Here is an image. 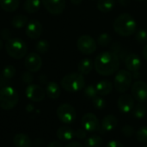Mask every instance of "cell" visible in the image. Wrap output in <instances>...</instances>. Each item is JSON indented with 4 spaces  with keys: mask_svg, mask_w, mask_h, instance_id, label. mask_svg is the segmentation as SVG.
I'll use <instances>...</instances> for the list:
<instances>
[{
    "mask_svg": "<svg viewBox=\"0 0 147 147\" xmlns=\"http://www.w3.org/2000/svg\"><path fill=\"white\" fill-rule=\"evenodd\" d=\"M119 110L123 114H128L133 111L134 107V98L129 94H122L117 101Z\"/></svg>",
    "mask_w": 147,
    "mask_h": 147,
    "instance_id": "5bb4252c",
    "label": "cell"
},
{
    "mask_svg": "<svg viewBox=\"0 0 147 147\" xmlns=\"http://www.w3.org/2000/svg\"><path fill=\"white\" fill-rule=\"evenodd\" d=\"M94 64L92 63V60L90 59H82L78 65V71L82 75H87L90 73V71L93 69Z\"/></svg>",
    "mask_w": 147,
    "mask_h": 147,
    "instance_id": "7402d4cb",
    "label": "cell"
},
{
    "mask_svg": "<svg viewBox=\"0 0 147 147\" xmlns=\"http://www.w3.org/2000/svg\"><path fill=\"white\" fill-rule=\"evenodd\" d=\"M141 59L140 56L136 53H131L127 55L125 59V65L130 72L139 71L141 67Z\"/></svg>",
    "mask_w": 147,
    "mask_h": 147,
    "instance_id": "2e32d148",
    "label": "cell"
},
{
    "mask_svg": "<svg viewBox=\"0 0 147 147\" xmlns=\"http://www.w3.org/2000/svg\"><path fill=\"white\" fill-rule=\"evenodd\" d=\"M132 95L134 100L139 102H146L147 101V84L142 80H137L132 85Z\"/></svg>",
    "mask_w": 147,
    "mask_h": 147,
    "instance_id": "30bf717a",
    "label": "cell"
},
{
    "mask_svg": "<svg viewBox=\"0 0 147 147\" xmlns=\"http://www.w3.org/2000/svg\"><path fill=\"white\" fill-rule=\"evenodd\" d=\"M61 87L67 92H78L84 89L85 79L84 75L79 72L69 73L61 79Z\"/></svg>",
    "mask_w": 147,
    "mask_h": 147,
    "instance_id": "3957f363",
    "label": "cell"
},
{
    "mask_svg": "<svg viewBox=\"0 0 147 147\" xmlns=\"http://www.w3.org/2000/svg\"><path fill=\"white\" fill-rule=\"evenodd\" d=\"M20 0H0V7L6 12H13L19 7Z\"/></svg>",
    "mask_w": 147,
    "mask_h": 147,
    "instance_id": "603a6c76",
    "label": "cell"
},
{
    "mask_svg": "<svg viewBox=\"0 0 147 147\" xmlns=\"http://www.w3.org/2000/svg\"><path fill=\"white\" fill-rule=\"evenodd\" d=\"M2 47H3V41L0 40V50L2 49Z\"/></svg>",
    "mask_w": 147,
    "mask_h": 147,
    "instance_id": "c3c4849f",
    "label": "cell"
},
{
    "mask_svg": "<svg viewBox=\"0 0 147 147\" xmlns=\"http://www.w3.org/2000/svg\"><path fill=\"white\" fill-rule=\"evenodd\" d=\"M26 96L28 100L34 102H39L44 100L46 91L43 88L37 84H29L25 90Z\"/></svg>",
    "mask_w": 147,
    "mask_h": 147,
    "instance_id": "8fae6325",
    "label": "cell"
},
{
    "mask_svg": "<svg viewBox=\"0 0 147 147\" xmlns=\"http://www.w3.org/2000/svg\"><path fill=\"white\" fill-rule=\"evenodd\" d=\"M46 94L50 99L56 100L60 96L61 90L59 85L55 82H49L46 87Z\"/></svg>",
    "mask_w": 147,
    "mask_h": 147,
    "instance_id": "ffe728a7",
    "label": "cell"
},
{
    "mask_svg": "<svg viewBox=\"0 0 147 147\" xmlns=\"http://www.w3.org/2000/svg\"><path fill=\"white\" fill-rule=\"evenodd\" d=\"M46 79H47V78H46V77H45L44 75H40V76L39 77V80H40V82H42L43 84L46 82Z\"/></svg>",
    "mask_w": 147,
    "mask_h": 147,
    "instance_id": "7dc6e473",
    "label": "cell"
},
{
    "mask_svg": "<svg viewBox=\"0 0 147 147\" xmlns=\"http://www.w3.org/2000/svg\"><path fill=\"white\" fill-rule=\"evenodd\" d=\"M15 74H16V68L13 65H7L3 68V70L1 73V76L4 79L9 81L15 76Z\"/></svg>",
    "mask_w": 147,
    "mask_h": 147,
    "instance_id": "f546056e",
    "label": "cell"
},
{
    "mask_svg": "<svg viewBox=\"0 0 147 147\" xmlns=\"http://www.w3.org/2000/svg\"><path fill=\"white\" fill-rule=\"evenodd\" d=\"M86 136H87V131L84 128L83 129L79 128L75 131V137H77L79 140H84Z\"/></svg>",
    "mask_w": 147,
    "mask_h": 147,
    "instance_id": "74e56055",
    "label": "cell"
},
{
    "mask_svg": "<svg viewBox=\"0 0 147 147\" xmlns=\"http://www.w3.org/2000/svg\"><path fill=\"white\" fill-rule=\"evenodd\" d=\"M0 35H1V37H2L3 40H9V39H11V38H10V37H11V32H10V30L8 29V28H3V30H1Z\"/></svg>",
    "mask_w": 147,
    "mask_h": 147,
    "instance_id": "f35d334b",
    "label": "cell"
},
{
    "mask_svg": "<svg viewBox=\"0 0 147 147\" xmlns=\"http://www.w3.org/2000/svg\"><path fill=\"white\" fill-rule=\"evenodd\" d=\"M26 34L28 37H29L32 40L38 39L42 33V25L41 23L36 20L33 19L28 22L26 25V29H25Z\"/></svg>",
    "mask_w": 147,
    "mask_h": 147,
    "instance_id": "9a60e30c",
    "label": "cell"
},
{
    "mask_svg": "<svg viewBox=\"0 0 147 147\" xmlns=\"http://www.w3.org/2000/svg\"><path fill=\"white\" fill-rule=\"evenodd\" d=\"M96 72L102 76H110L116 72L120 67V59L114 52L101 53L94 61Z\"/></svg>",
    "mask_w": 147,
    "mask_h": 147,
    "instance_id": "6da1fadb",
    "label": "cell"
},
{
    "mask_svg": "<svg viewBox=\"0 0 147 147\" xmlns=\"http://www.w3.org/2000/svg\"><path fill=\"white\" fill-rule=\"evenodd\" d=\"M77 47L83 54L90 55L96 52L97 48V43L90 35L83 34L77 40Z\"/></svg>",
    "mask_w": 147,
    "mask_h": 147,
    "instance_id": "ba28073f",
    "label": "cell"
},
{
    "mask_svg": "<svg viewBox=\"0 0 147 147\" xmlns=\"http://www.w3.org/2000/svg\"><path fill=\"white\" fill-rule=\"evenodd\" d=\"M81 124L84 129L89 133H95L101 130V124L97 116L92 113H87L83 115Z\"/></svg>",
    "mask_w": 147,
    "mask_h": 147,
    "instance_id": "9c48e42d",
    "label": "cell"
},
{
    "mask_svg": "<svg viewBox=\"0 0 147 147\" xmlns=\"http://www.w3.org/2000/svg\"><path fill=\"white\" fill-rule=\"evenodd\" d=\"M106 147H124V145L118 140H110L107 143Z\"/></svg>",
    "mask_w": 147,
    "mask_h": 147,
    "instance_id": "ab89813d",
    "label": "cell"
},
{
    "mask_svg": "<svg viewBox=\"0 0 147 147\" xmlns=\"http://www.w3.org/2000/svg\"><path fill=\"white\" fill-rule=\"evenodd\" d=\"M144 147H147V144H146V146H144Z\"/></svg>",
    "mask_w": 147,
    "mask_h": 147,
    "instance_id": "f907efd6",
    "label": "cell"
},
{
    "mask_svg": "<svg viewBox=\"0 0 147 147\" xmlns=\"http://www.w3.org/2000/svg\"><path fill=\"white\" fill-rule=\"evenodd\" d=\"M28 22V19L27 17V16L25 15H16L13 19H12V22H11V24L12 26L15 28H24Z\"/></svg>",
    "mask_w": 147,
    "mask_h": 147,
    "instance_id": "484cf974",
    "label": "cell"
},
{
    "mask_svg": "<svg viewBox=\"0 0 147 147\" xmlns=\"http://www.w3.org/2000/svg\"><path fill=\"white\" fill-rule=\"evenodd\" d=\"M135 137L140 143L147 144V127H141L135 133Z\"/></svg>",
    "mask_w": 147,
    "mask_h": 147,
    "instance_id": "f1b7e54d",
    "label": "cell"
},
{
    "mask_svg": "<svg viewBox=\"0 0 147 147\" xmlns=\"http://www.w3.org/2000/svg\"><path fill=\"white\" fill-rule=\"evenodd\" d=\"M137 1H144V0H137Z\"/></svg>",
    "mask_w": 147,
    "mask_h": 147,
    "instance_id": "681fc988",
    "label": "cell"
},
{
    "mask_svg": "<svg viewBox=\"0 0 147 147\" xmlns=\"http://www.w3.org/2000/svg\"><path fill=\"white\" fill-rule=\"evenodd\" d=\"M84 96L88 99H90V100H93L98 95L97 90H96V88L94 85H88V86L84 87Z\"/></svg>",
    "mask_w": 147,
    "mask_h": 147,
    "instance_id": "4dcf8cb0",
    "label": "cell"
},
{
    "mask_svg": "<svg viewBox=\"0 0 147 147\" xmlns=\"http://www.w3.org/2000/svg\"><path fill=\"white\" fill-rule=\"evenodd\" d=\"M25 67L30 72H37L42 65V59L38 53H31L25 59Z\"/></svg>",
    "mask_w": 147,
    "mask_h": 147,
    "instance_id": "4fadbf2b",
    "label": "cell"
},
{
    "mask_svg": "<svg viewBox=\"0 0 147 147\" xmlns=\"http://www.w3.org/2000/svg\"><path fill=\"white\" fill-rule=\"evenodd\" d=\"M5 50L9 57L15 59H20L25 57L28 47L22 40L18 38H11L6 41Z\"/></svg>",
    "mask_w": 147,
    "mask_h": 147,
    "instance_id": "5b68a950",
    "label": "cell"
},
{
    "mask_svg": "<svg viewBox=\"0 0 147 147\" xmlns=\"http://www.w3.org/2000/svg\"><path fill=\"white\" fill-rule=\"evenodd\" d=\"M121 133L126 137H132L134 134H135V130L132 126L126 125L121 128Z\"/></svg>",
    "mask_w": 147,
    "mask_h": 147,
    "instance_id": "d590c367",
    "label": "cell"
},
{
    "mask_svg": "<svg viewBox=\"0 0 147 147\" xmlns=\"http://www.w3.org/2000/svg\"><path fill=\"white\" fill-rule=\"evenodd\" d=\"M117 124H118V119L113 115H108L102 121L101 130L102 133L111 132L117 127Z\"/></svg>",
    "mask_w": 147,
    "mask_h": 147,
    "instance_id": "e0dca14e",
    "label": "cell"
},
{
    "mask_svg": "<svg viewBox=\"0 0 147 147\" xmlns=\"http://www.w3.org/2000/svg\"><path fill=\"white\" fill-rule=\"evenodd\" d=\"M13 143L16 147L33 146V142L30 137L25 134H16L13 138Z\"/></svg>",
    "mask_w": 147,
    "mask_h": 147,
    "instance_id": "d6986e66",
    "label": "cell"
},
{
    "mask_svg": "<svg viewBox=\"0 0 147 147\" xmlns=\"http://www.w3.org/2000/svg\"><path fill=\"white\" fill-rule=\"evenodd\" d=\"M56 135L59 140L66 142V141H71L75 137V132L70 127L63 126L57 130Z\"/></svg>",
    "mask_w": 147,
    "mask_h": 147,
    "instance_id": "ac0fdd59",
    "label": "cell"
},
{
    "mask_svg": "<svg viewBox=\"0 0 147 147\" xmlns=\"http://www.w3.org/2000/svg\"><path fill=\"white\" fill-rule=\"evenodd\" d=\"M103 140L102 137L99 135H92L89 137L85 142H84V146L85 147H101L102 146Z\"/></svg>",
    "mask_w": 147,
    "mask_h": 147,
    "instance_id": "4316f807",
    "label": "cell"
},
{
    "mask_svg": "<svg viewBox=\"0 0 147 147\" xmlns=\"http://www.w3.org/2000/svg\"><path fill=\"white\" fill-rule=\"evenodd\" d=\"M142 53H143V56L145 58V59L147 61V44L145 46V47L143 48V51H142Z\"/></svg>",
    "mask_w": 147,
    "mask_h": 147,
    "instance_id": "ee69618b",
    "label": "cell"
},
{
    "mask_svg": "<svg viewBox=\"0 0 147 147\" xmlns=\"http://www.w3.org/2000/svg\"><path fill=\"white\" fill-rule=\"evenodd\" d=\"M65 147H84L80 143L73 141V142H70L69 144H67Z\"/></svg>",
    "mask_w": 147,
    "mask_h": 147,
    "instance_id": "b9f144b4",
    "label": "cell"
},
{
    "mask_svg": "<svg viewBox=\"0 0 147 147\" xmlns=\"http://www.w3.org/2000/svg\"><path fill=\"white\" fill-rule=\"evenodd\" d=\"M92 103L94 105V107L96 109H103L105 107H106V101L101 97V96H96L95 97L93 100H92Z\"/></svg>",
    "mask_w": 147,
    "mask_h": 147,
    "instance_id": "e575fe53",
    "label": "cell"
},
{
    "mask_svg": "<svg viewBox=\"0 0 147 147\" xmlns=\"http://www.w3.org/2000/svg\"><path fill=\"white\" fill-rule=\"evenodd\" d=\"M114 29L121 36H130L135 34L137 23L135 19L127 13H123L116 17L113 24Z\"/></svg>",
    "mask_w": 147,
    "mask_h": 147,
    "instance_id": "7a4b0ae2",
    "label": "cell"
},
{
    "mask_svg": "<svg viewBox=\"0 0 147 147\" xmlns=\"http://www.w3.org/2000/svg\"><path fill=\"white\" fill-rule=\"evenodd\" d=\"M133 74L127 70H121L117 72L114 80V87L120 93H125L131 87Z\"/></svg>",
    "mask_w": 147,
    "mask_h": 147,
    "instance_id": "8992f818",
    "label": "cell"
},
{
    "mask_svg": "<svg viewBox=\"0 0 147 147\" xmlns=\"http://www.w3.org/2000/svg\"><path fill=\"white\" fill-rule=\"evenodd\" d=\"M135 40L138 43L145 44L147 42V31L145 29H140L135 33Z\"/></svg>",
    "mask_w": 147,
    "mask_h": 147,
    "instance_id": "836d02e7",
    "label": "cell"
},
{
    "mask_svg": "<svg viewBox=\"0 0 147 147\" xmlns=\"http://www.w3.org/2000/svg\"><path fill=\"white\" fill-rule=\"evenodd\" d=\"M35 49L40 53H46L49 50V43L46 40H39L35 45Z\"/></svg>",
    "mask_w": 147,
    "mask_h": 147,
    "instance_id": "1f68e13d",
    "label": "cell"
},
{
    "mask_svg": "<svg viewBox=\"0 0 147 147\" xmlns=\"http://www.w3.org/2000/svg\"><path fill=\"white\" fill-rule=\"evenodd\" d=\"M118 2H119V3H120L121 5H122V6H127V5L129 4L130 0H118Z\"/></svg>",
    "mask_w": 147,
    "mask_h": 147,
    "instance_id": "7bdbcfd3",
    "label": "cell"
},
{
    "mask_svg": "<svg viewBox=\"0 0 147 147\" xmlns=\"http://www.w3.org/2000/svg\"><path fill=\"white\" fill-rule=\"evenodd\" d=\"M111 40H112V38L108 33H102L97 38V43L102 47L108 46L111 42Z\"/></svg>",
    "mask_w": 147,
    "mask_h": 147,
    "instance_id": "d6a6232c",
    "label": "cell"
},
{
    "mask_svg": "<svg viewBox=\"0 0 147 147\" xmlns=\"http://www.w3.org/2000/svg\"><path fill=\"white\" fill-rule=\"evenodd\" d=\"M24 10L29 14L37 12L40 8V0H26L23 4Z\"/></svg>",
    "mask_w": 147,
    "mask_h": 147,
    "instance_id": "cb8c5ba5",
    "label": "cell"
},
{
    "mask_svg": "<svg viewBox=\"0 0 147 147\" xmlns=\"http://www.w3.org/2000/svg\"><path fill=\"white\" fill-rule=\"evenodd\" d=\"M115 5V0H98L97 9L102 13H108L111 11Z\"/></svg>",
    "mask_w": 147,
    "mask_h": 147,
    "instance_id": "d4e9b609",
    "label": "cell"
},
{
    "mask_svg": "<svg viewBox=\"0 0 147 147\" xmlns=\"http://www.w3.org/2000/svg\"><path fill=\"white\" fill-rule=\"evenodd\" d=\"M22 81L25 83V84H31V83L33 82L34 80V78L31 74L30 71H25L22 73Z\"/></svg>",
    "mask_w": 147,
    "mask_h": 147,
    "instance_id": "8d00e7d4",
    "label": "cell"
},
{
    "mask_svg": "<svg viewBox=\"0 0 147 147\" xmlns=\"http://www.w3.org/2000/svg\"><path fill=\"white\" fill-rule=\"evenodd\" d=\"M96 88L99 96H105L113 90V84L109 80H102L96 84Z\"/></svg>",
    "mask_w": 147,
    "mask_h": 147,
    "instance_id": "44dd1931",
    "label": "cell"
},
{
    "mask_svg": "<svg viewBox=\"0 0 147 147\" xmlns=\"http://www.w3.org/2000/svg\"><path fill=\"white\" fill-rule=\"evenodd\" d=\"M73 4H75V5H78V4H80L82 2H83V0H70Z\"/></svg>",
    "mask_w": 147,
    "mask_h": 147,
    "instance_id": "f6af8a7d",
    "label": "cell"
},
{
    "mask_svg": "<svg viewBox=\"0 0 147 147\" xmlns=\"http://www.w3.org/2000/svg\"><path fill=\"white\" fill-rule=\"evenodd\" d=\"M146 107L143 103H141V102H139L137 105H135V106L134 107L133 115H134V116L136 119H143V118L146 115Z\"/></svg>",
    "mask_w": 147,
    "mask_h": 147,
    "instance_id": "83f0119b",
    "label": "cell"
},
{
    "mask_svg": "<svg viewBox=\"0 0 147 147\" xmlns=\"http://www.w3.org/2000/svg\"><path fill=\"white\" fill-rule=\"evenodd\" d=\"M19 102L17 91L11 86H4L0 90V108L4 110L14 109Z\"/></svg>",
    "mask_w": 147,
    "mask_h": 147,
    "instance_id": "277c9868",
    "label": "cell"
},
{
    "mask_svg": "<svg viewBox=\"0 0 147 147\" xmlns=\"http://www.w3.org/2000/svg\"><path fill=\"white\" fill-rule=\"evenodd\" d=\"M47 147H63L62 146V143L59 142V141H52L48 144Z\"/></svg>",
    "mask_w": 147,
    "mask_h": 147,
    "instance_id": "60d3db41",
    "label": "cell"
},
{
    "mask_svg": "<svg viewBox=\"0 0 147 147\" xmlns=\"http://www.w3.org/2000/svg\"><path fill=\"white\" fill-rule=\"evenodd\" d=\"M45 9L52 15H60L65 9V0H41Z\"/></svg>",
    "mask_w": 147,
    "mask_h": 147,
    "instance_id": "7c38bea8",
    "label": "cell"
},
{
    "mask_svg": "<svg viewBox=\"0 0 147 147\" xmlns=\"http://www.w3.org/2000/svg\"><path fill=\"white\" fill-rule=\"evenodd\" d=\"M56 115L59 120L64 124H71L76 120L77 113L74 107L69 103L59 105L56 110Z\"/></svg>",
    "mask_w": 147,
    "mask_h": 147,
    "instance_id": "52a82bcc",
    "label": "cell"
},
{
    "mask_svg": "<svg viewBox=\"0 0 147 147\" xmlns=\"http://www.w3.org/2000/svg\"><path fill=\"white\" fill-rule=\"evenodd\" d=\"M33 109H34V107H33V105H32V104H28V106H26V110H27V111L31 112Z\"/></svg>",
    "mask_w": 147,
    "mask_h": 147,
    "instance_id": "bcb514c9",
    "label": "cell"
}]
</instances>
